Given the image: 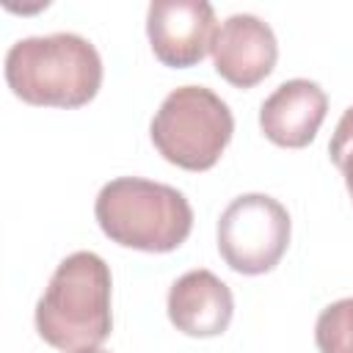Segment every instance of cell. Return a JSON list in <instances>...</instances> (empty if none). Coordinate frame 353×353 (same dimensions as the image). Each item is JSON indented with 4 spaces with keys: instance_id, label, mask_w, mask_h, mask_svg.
I'll use <instances>...</instances> for the list:
<instances>
[{
    "instance_id": "9",
    "label": "cell",
    "mask_w": 353,
    "mask_h": 353,
    "mask_svg": "<svg viewBox=\"0 0 353 353\" xmlns=\"http://www.w3.org/2000/svg\"><path fill=\"white\" fill-rule=\"evenodd\" d=\"M234 312L232 290L210 270H188L168 290V317L188 336H218Z\"/></svg>"
},
{
    "instance_id": "10",
    "label": "cell",
    "mask_w": 353,
    "mask_h": 353,
    "mask_svg": "<svg viewBox=\"0 0 353 353\" xmlns=\"http://www.w3.org/2000/svg\"><path fill=\"white\" fill-rule=\"evenodd\" d=\"M314 342L320 353H353V298L334 301L320 312Z\"/></svg>"
},
{
    "instance_id": "4",
    "label": "cell",
    "mask_w": 353,
    "mask_h": 353,
    "mask_svg": "<svg viewBox=\"0 0 353 353\" xmlns=\"http://www.w3.org/2000/svg\"><path fill=\"white\" fill-rule=\"evenodd\" d=\"M234 132L229 105L204 85L174 88L152 119V143L185 171L212 168Z\"/></svg>"
},
{
    "instance_id": "1",
    "label": "cell",
    "mask_w": 353,
    "mask_h": 353,
    "mask_svg": "<svg viewBox=\"0 0 353 353\" xmlns=\"http://www.w3.org/2000/svg\"><path fill=\"white\" fill-rule=\"evenodd\" d=\"M110 325V268L94 251L69 254L36 303V331L61 353H91Z\"/></svg>"
},
{
    "instance_id": "2",
    "label": "cell",
    "mask_w": 353,
    "mask_h": 353,
    "mask_svg": "<svg viewBox=\"0 0 353 353\" xmlns=\"http://www.w3.org/2000/svg\"><path fill=\"white\" fill-rule=\"evenodd\" d=\"M6 83L28 105L80 108L102 85V61L94 44L77 33L30 36L11 44Z\"/></svg>"
},
{
    "instance_id": "6",
    "label": "cell",
    "mask_w": 353,
    "mask_h": 353,
    "mask_svg": "<svg viewBox=\"0 0 353 353\" xmlns=\"http://www.w3.org/2000/svg\"><path fill=\"white\" fill-rule=\"evenodd\" d=\"M218 25L204 0H154L146 14V36L160 63L171 69L196 66L212 52Z\"/></svg>"
},
{
    "instance_id": "11",
    "label": "cell",
    "mask_w": 353,
    "mask_h": 353,
    "mask_svg": "<svg viewBox=\"0 0 353 353\" xmlns=\"http://www.w3.org/2000/svg\"><path fill=\"white\" fill-rule=\"evenodd\" d=\"M328 154H331L334 165L345 174V179H350L353 176V105L342 113V119L331 135Z\"/></svg>"
},
{
    "instance_id": "3",
    "label": "cell",
    "mask_w": 353,
    "mask_h": 353,
    "mask_svg": "<svg viewBox=\"0 0 353 353\" xmlns=\"http://www.w3.org/2000/svg\"><path fill=\"white\" fill-rule=\"evenodd\" d=\"M94 215L113 243L149 254L179 248L193 229L188 199L171 185L141 176L108 182L97 196Z\"/></svg>"
},
{
    "instance_id": "13",
    "label": "cell",
    "mask_w": 353,
    "mask_h": 353,
    "mask_svg": "<svg viewBox=\"0 0 353 353\" xmlns=\"http://www.w3.org/2000/svg\"><path fill=\"white\" fill-rule=\"evenodd\" d=\"M91 353H110V350H91Z\"/></svg>"
},
{
    "instance_id": "5",
    "label": "cell",
    "mask_w": 353,
    "mask_h": 353,
    "mask_svg": "<svg viewBox=\"0 0 353 353\" xmlns=\"http://www.w3.org/2000/svg\"><path fill=\"white\" fill-rule=\"evenodd\" d=\"M290 245V212L265 193L237 196L218 221V251L223 262L245 276L268 273Z\"/></svg>"
},
{
    "instance_id": "12",
    "label": "cell",
    "mask_w": 353,
    "mask_h": 353,
    "mask_svg": "<svg viewBox=\"0 0 353 353\" xmlns=\"http://www.w3.org/2000/svg\"><path fill=\"white\" fill-rule=\"evenodd\" d=\"M345 185H347V190H350V199H353V176H350V179H345Z\"/></svg>"
},
{
    "instance_id": "8",
    "label": "cell",
    "mask_w": 353,
    "mask_h": 353,
    "mask_svg": "<svg viewBox=\"0 0 353 353\" xmlns=\"http://www.w3.org/2000/svg\"><path fill=\"white\" fill-rule=\"evenodd\" d=\"M328 110L325 91L312 80L281 83L259 108V127L268 141L287 149H301L314 141Z\"/></svg>"
},
{
    "instance_id": "7",
    "label": "cell",
    "mask_w": 353,
    "mask_h": 353,
    "mask_svg": "<svg viewBox=\"0 0 353 353\" xmlns=\"http://www.w3.org/2000/svg\"><path fill=\"white\" fill-rule=\"evenodd\" d=\"M279 58V44L268 22L254 14L229 17L212 41L215 72L234 88H254L262 83Z\"/></svg>"
}]
</instances>
